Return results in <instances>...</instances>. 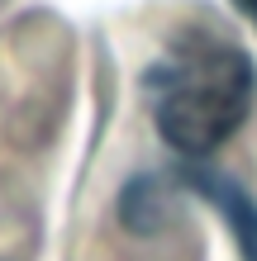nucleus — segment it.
I'll list each match as a JSON object with an SVG mask.
<instances>
[{"instance_id": "nucleus-1", "label": "nucleus", "mask_w": 257, "mask_h": 261, "mask_svg": "<svg viewBox=\"0 0 257 261\" xmlns=\"http://www.w3.org/2000/svg\"><path fill=\"white\" fill-rule=\"evenodd\" d=\"M257 95L252 57L219 34H186L148 71L157 133L186 157H205L248 119Z\"/></svg>"}, {"instance_id": "nucleus-2", "label": "nucleus", "mask_w": 257, "mask_h": 261, "mask_svg": "<svg viewBox=\"0 0 257 261\" xmlns=\"http://www.w3.org/2000/svg\"><path fill=\"white\" fill-rule=\"evenodd\" d=\"M195 186H200V190L215 199L224 214H229V223H233L238 242H243L248 261H257V209L248 204V195L238 190V186H229L224 176H209V171H195Z\"/></svg>"}, {"instance_id": "nucleus-3", "label": "nucleus", "mask_w": 257, "mask_h": 261, "mask_svg": "<svg viewBox=\"0 0 257 261\" xmlns=\"http://www.w3.org/2000/svg\"><path fill=\"white\" fill-rule=\"evenodd\" d=\"M233 10L243 14V19H252V24H257V0H233Z\"/></svg>"}]
</instances>
